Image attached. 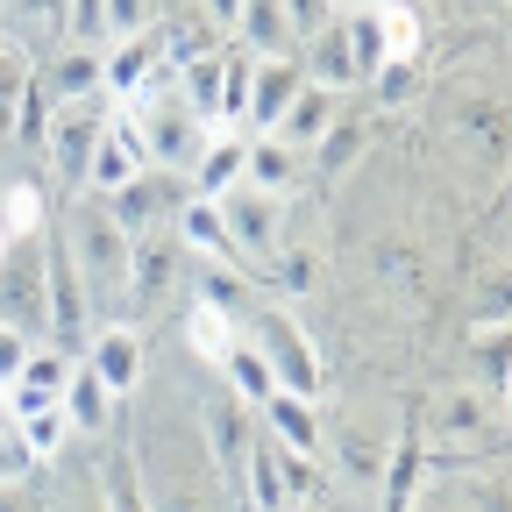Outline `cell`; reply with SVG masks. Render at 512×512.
<instances>
[{
  "label": "cell",
  "instance_id": "cell-1",
  "mask_svg": "<svg viewBox=\"0 0 512 512\" xmlns=\"http://www.w3.org/2000/svg\"><path fill=\"white\" fill-rule=\"evenodd\" d=\"M128 456H136V470H143L150 512H228V484H221V470L207 463L200 427H192V420L150 434L143 448H128Z\"/></svg>",
  "mask_w": 512,
  "mask_h": 512
},
{
  "label": "cell",
  "instance_id": "cell-2",
  "mask_svg": "<svg viewBox=\"0 0 512 512\" xmlns=\"http://www.w3.org/2000/svg\"><path fill=\"white\" fill-rule=\"evenodd\" d=\"M57 249L72 256V271H79V285H86L93 313L107 320V306H121V299H128V249H136V242L114 228V214H107L100 200L72 192V207H64V221H57Z\"/></svg>",
  "mask_w": 512,
  "mask_h": 512
},
{
  "label": "cell",
  "instance_id": "cell-3",
  "mask_svg": "<svg viewBox=\"0 0 512 512\" xmlns=\"http://www.w3.org/2000/svg\"><path fill=\"white\" fill-rule=\"evenodd\" d=\"M114 114H121L114 93H93V100H72V107L50 114V136H43L36 157L50 164V178H57L64 192H86V164H93V150H100V136H107Z\"/></svg>",
  "mask_w": 512,
  "mask_h": 512
},
{
  "label": "cell",
  "instance_id": "cell-4",
  "mask_svg": "<svg viewBox=\"0 0 512 512\" xmlns=\"http://www.w3.org/2000/svg\"><path fill=\"white\" fill-rule=\"evenodd\" d=\"M214 207H221V221H228V242H235L242 264H271V256L292 242V235H285V200H271V192L235 185V192H221Z\"/></svg>",
  "mask_w": 512,
  "mask_h": 512
},
{
  "label": "cell",
  "instance_id": "cell-5",
  "mask_svg": "<svg viewBox=\"0 0 512 512\" xmlns=\"http://www.w3.org/2000/svg\"><path fill=\"white\" fill-rule=\"evenodd\" d=\"M249 349L271 363L278 392H292V399H313V392H320V356H313V342H306L299 320L264 313V320H256V342H249Z\"/></svg>",
  "mask_w": 512,
  "mask_h": 512
},
{
  "label": "cell",
  "instance_id": "cell-6",
  "mask_svg": "<svg viewBox=\"0 0 512 512\" xmlns=\"http://www.w3.org/2000/svg\"><path fill=\"white\" fill-rule=\"evenodd\" d=\"M192 427H200V448H207V463L221 470V484H235V477H242V456H249V441H256L249 406L221 384V392L200 406V420H192Z\"/></svg>",
  "mask_w": 512,
  "mask_h": 512
},
{
  "label": "cell",
  "instance_id": "cell-7",
  "mask_svg": "<svg viewBox=\"0 0 512 512\" xmlns=\"http://www.w3.org/2000/svg\"><path fill=\"white\" fill-rule=\"evenodd\" d=\"M29 79H36V93H43L50 107H72V100H93V93H107V64H100V50H79V43H50V50L29 64Z\"/></svg>",
  "mask_w": 512,
  "mask_h": 512
},
{
  "label": "cell",
  "instance_id": "cell-8",
  "mask_svg": "<svg viewBox=\"0 0 512 512\" xmlns=\"http://www.w3.org/2000/svg\"><path fill=\"white\" fill-rule=\"evenodd\" d=\"M143 171H150V157H143V143H136V121L114 114L107 136H100V150H93V164H86V200H114V192L136 185Z\"/></svg>",
  "mask_w": 512,
  "mask_h": 512
},
{
  "label": "cell",
  "instance_id": "cell-9",
  "mask_svg": "<svg viewBox=\"0 0 512 512\" xmlns=\"http://www.w3.org/2000/svg\"><path fill=\"white\" fill-rule=\"evenodd\" d=\"M79 363H86V370H93V377L107 384L114 399H128V392H136V384H143V335L128 328V320H100Z\"/></svg>",
  "mask_w": 512,
  "mask_h": 512
},
{
  "label": "cell",
  "instance_id": "cell-10",
  "mask_svg": "<svg viewBox=\"0 0 512 512\" xmlns=\"http://www.w3.org/2000/svg\"><path fill=\"white\" fill-rule=\"evenodd\" d=\"M292 64H299L306 86H328V93H356V86H363L356 57H349V36H342V15L320 29V36H306V43L292 50Z\"/></svg>",
  "mask_w": 512,
  "mask_h": 512
},
{
  "label": "cell",
  "instance_id": "cell-11",
  "mask_svg": "<svg viewBox=\"0 0 512 512\" xmlns=\"http://www.w3.org/2000/svg\"><path fill=\"white\" fill-rule=\"evenodd\" d=\"M107 214H114V228L136 242V235H157L164 228V214H178V200H171V171H143L136 185H121L114 200H100Z\"/></svg>",
  "mask_w": 512,
  "mask_h": 512
},
{
  "label": "cell",
  "instance_id": "cell-12",
  "mask_svg": "<svg viewBox=\"0 0 512 512\" xmlns=\"http://www.w3.org/2000/svg\"><path fill=\"white\" fill-rule=\"evenodd\" d=\"M420 477H427V441H420V420H406V434L392 441V456L377 463V512H413Z\"/></svg>",
  "mask_w": 512,
  "mask_h": 512
},
{
  "label": "cell",
  "instance_id": "cell-13",
  "mask_svg": "<svg viewBox=\"0 0 512 512\" xmlns=\"http://www.w3.org/2000/svg\"><path fill=\"white\" fill-rule=\"evenodd\" d=\"M306 79H299V64L292 57H256V72H249V107H242V128H256V136H271L278 128V114L292 107V93H299Z\"/></svg>",
  "mask_w": 512,
  "mask_h": 512
},
{
  "label": "cell",
  "instance_id": "cell-14",
  "mask_svg": "<svg viewBox=\"0 0 512 512\" xmlns=\"http://www.w3.org/2000/svg\"><path fill=\"white\" fill-rule=\"evenodd\" d=\"M171 256H178V235L171 228H157V235H136V249H128V306L136 313H150L164 292H171Z\"/></svg>",
  "mask_w": 512,
  "mask_h": 512
},
{
  "label": "cell",
  "instance_id": "cell-15",
  "mask_svg": "<svg viewBox=\"0 0 512 512\" xmlns=\"http://www.w3.org/2000/svg\"><path fill=\"white\" fill-rule=\"evenodd\" d=\"M335 121H342V93H328V86H299V93H292V107L278 114L271 136H278L285 150H299V157H306V150L328 136Z\"/></svg>",
  "mask_w": 512,
  "mask_h": 512
},
{
  "label": "cell",
  "instance_id": "cell-16",
  "mask_svg": "<svg viewBox=\"0 0 512 512\" xmlns=\"http://www.w3.org/2000/svg\"><path fill=\"white\" fill-rule=\"evenodd\" d=\"M256 434H271L278 448H292V456H320V413H313V399H292V392H278V399H264L256 406Z\"/></svg>",
  "mask_w": 512,
  "mask_h": 512
},
{
  "label": "cell",
  "instance_id": "cell-17",
  "mask_svg": "<svg viewBox=\"0 0 512 512\" xmlns=\"http://www.w3.org/2000/svg\"><path fill=\"white\" fill-rule=\"evenodd\" d=\"M171 235L192 249V256H207V264H235L242 271V256H235V242H228V221H221V207L214 200H178V214H171Z\"/></svg>",
  "mask_w": 512,
  "mask_h": 512
},
{
  "label": "cell",
  "instance_id": "cell-18",
  "mask_svg": "<svg viewBox=\"0 0 512 512\" xmlns=\"http://www.w3.org/2000/svg\"><path fill=\"white\" fill-rule=\"evenodd\" d=\"M57 406H64V420H72V434L79 441H93V434H107V420H114V392L86 370V363H72V377H64V392H57Z\"/></svg>",
  "mask_w": 512,
  "mask_h": 512
},
{
  "label": "cell",
  "instance_id": "cell-19",
  "mask_svg": "<svg viewBox=\"0 0 512 512\" xmlns=\"http://www.w3.org/2000/svg\"><path fill=\"white\" fill-rule=\"evenodd\" d=\"M242 136H207V150L200 157H192V200H221V192H235L242 185Z\"/></svg>",
  "mask_w": 512,
  "mask_h": 512
},
{
  "label": "cell",
  "instance_id": "cell-20",
  "mask_svg": "<svg viewBox=\"0 0 512 512\" xmlns=\"http://www.w3.org/2000/svg\"><path fill=\"white\" fill-rule=\"evenodd\" d=\"M242 491H249V512H292L285 470H278V441H271V434L249 441V456H242Z\"/></svg>",
  "mask_w": 512,
  "mask_h": 512
},
{
  "label": "cell",
  "instance_id": "cell-21",
  "mask_svg": "<svg viewBox=\"0 0 512 512\" xmlns=\"http://www.w3.org/2000/svg\"><path fill=\"white\" fill-rule=\"evenodd\" d=\"M235 50H249V57H292V29H285V15H278V0H242V15H235Z\"/></svg>",
  "mask_w": 512,
  "mask_h": 512
},
{
  "label": "cell",
  "instance_id": "cell-22",
  "mask_svg": "<svg viewBox=\"0 0 512 512\" xmlns=\"http://www.w3.org/2000/svg\"><path fill=\"white\" fill-rule=\"evenodd\" d=\"M292 178H299V150H285L278 136H256V143L242 150V185H249V192H271V200H285Z\"/></svg>",
  "mask_w": 512,
  "mask_h": 512
},
{
  "label": "cell",
  "instance_id": "cell-23",
  "mask_svg": "<svg viewBox=\"0 0 512 512\" xmlns=\"http://www.w3.org/2000/svg\"><path fill=\"white\" fill-rule=\"evenodd\" d=\"M15 441H22V456L43 470V463H57L79 434H72V420H64V406H43V413H22V420H15Z\"/></svg>",
  "mask_w": 512,
  "mask_h": 512
},
{
  "label": "cell",
  "instance_id": "cell-24",
  "mask_svg": "<svg viewBox=\"0 0 512 512\" xmlns=\"http://www.w3.org/2000/svg\"><path fill=\"white\" fill-rule=\"evenodd\" d=\"M491 392H448L434 406V441H470V434H491Z\"/></svg>",
  "mask_w": 512,
  "mask_h": 512
},
{
  "label": "cell",
  "instance_id": "cell-25",
  "mask_svg": "<svg viewBox=\"0 0 512 512\" xmlns=\"http://www.w3.org/2000/svg\"><path fill=\"white\" fill-rule=\"evenodd\" d=\"M221 377H228V392L256 413V406H264V399H278V377H271V363L264 356H256L249 342H235L228 349V363H221Z\"/></svg>",
  "mask_w": 512,
  "mask_h": 512
},
{
  "label": "cell",
  "instance_id": "cell-26",
  "mask_svg": "<svg viewBox=\"0 0 512 512\" xmlns=\"http://www.w3.org/2000/svg\"><path fill=\"white\" fill-rule=\"evenodd\" d=\"M100 512H150L143 470H136V456H128V448H114V456L100 463Z\"/></svg>",
  "mask_w": 512,
  "mask_h": 512
},
{
  "label": "cell",
  "instance_id": "cell-27",
  "mask_svg": "<svg viewBox=\"0 0 512 512\" xmlns=\"http://www.w3.org/2000/svg\"><path fill=\"white\" fill-rule=\"evenodd\" d=\"M185 342H192V356H200V363H228V349H235V320H221L214 306H200V299H192L185 306Z\"/></svg>",
  "mask_w": 512,
  "mask_h": 512
},
{
  "label": "cell",
  "instance_id": "cell-28",
  "mask_svg": "<svg viewBox=\"0 0 512 512\" xmlns=\"http://www.w3.org/2000/svg\"><path fill=\"white\" fill-rule=\"evenodd\" d=\"M200 306H214L221 320H242L249 313V278L235 264H207L200 271Z\"/></svg>",
  "mask_w": 512,
  "mask_h": 512
},
{
  "label": "cell",
  "instance_id": "cell-29",
  "mask_svg": "<svg viewBox=\"0 0 512 512\" xmlns=\"http://www.w3.org/2000/svg\"><path fill=\"white\" fill-rule=\"evenodd\" d=\"M363 143H370V136H363V128H356V121L342 114V121L328 128V136H320V143L306 150V157H313V171H328V178H335V171H356V157H363Z\"/></svg>",
  "mask_w": 512,
  "mask_h": 512
},
{
  "label": "cell",
  "instance_id": "cell-30",
  "mask_svg": "<svg viewBox=\"0 0 512 512\" xmlns=\"http://www.w3.org/2000/svg\"><path fill=\"white\" fill-rule=\"evenodd\" d=\"M0 29H22V36H36L43 50L57 43V29H64V0H8V22H0Z\"/></svg>",
  "mask_w": 512,
  "mask_h": 512
},
{
  "label": "cell",
  "instance_id": "cell-31",
  "mask_svg": "<svg viewBox=\"0 0 512 512\" xmlns=\"http://www.w3.org/2000/svg\"><path fill=\"white\" fill-rule=\"evenodd\" d=\"M29 50L22 43H8V50H0V143H8L15 136V107H22V86H29Z\"/></svg>",
  "mask_w": 512,
  "mask_h": 512
},
{
  "label": "cell",
  "instance_id": "cell-32",
  "mask_svg": "<svg viewBox=\"0 0 512 512\" xmlns=\"http://www.w3.org/2000/svg\"><path fill=\"white\" fill-rule=\"evenodd\" d=\"M57 43L107 50V0H64V29H57Z\"/></svg>",
  "mask_w": 512,
  "mask_h": 512
},
{
  "label": "cell",
  "instance_id": "cell-33",
  "mask_svg": "<svg viewBox=\"0 0 512 512\" xmlns=\"http://www.w3.org/2000/svg\"><path fill=\"white\" fill-rule=\"evenodd\" d=\"M157 22H164V0H107V43L143 36V29H157Z\"/></svg>",
  "mask_w": 512,
  "mask_h": 512
},
{
  "label": "cell",
  "instance_id": "cell-34",
  "mask_svg": "<svg viewBox=\"0 0 512 512\" xmlns=\"http://www.w3.org/2000/svg\"><path fill=\"white\" fill-rule=\"evenodd\" d=\"M50 114H57V107H50V100L36 93V79H29V86H22V107H15V136H8V143L43 150V136H50Z\"/></svg>",
  "mask_w": 512,
  "mask_h": 512
},
{
  "label": "cell",
  "instance_id": "cell-35",
  "mask_svg": "<svg viewBox=\"0 0 512 512\" xmlns=\"http://www.w3.org/2000/svg\"><path fill=\"white\" fill-rule=\"evenodd\" d=\"M370 93H377L384 107H406V100L420 93V72H413V57H392V64H377V72H370Z\"/></svg>",
  "mask_w": 512,
  "mask_h": 512
},
{
  "label": "cell",
  "instance_id": "cell-36",
  "mask_svg": "<svg viewBox=\"0 0 512 512\" xmlns=\"http://www.w3.org/2000/svg\"><path fill=\"white\" fill-rule=\"evenodd\" d=\"M278 15H285V29H292V50L335 22V8H328V0H278Z\"/></svg>",
  "mask_w": 512,
  "mask_h": 512
},
{
  "label": "cell",
  "instance_id": "cell-37",
  "mask_svg": "<svg viewBox=\"0 0 512 512\" xmlns=\"http://www.w3.org/2000/svg\"><path fill=\"white\" fill-rule=\"evenodd\" d=\"M377 441H363V434H342V477H356V484H377Z\"/></svg>",
  "mask_w": 512,
  "mask_h": 512
},
{
  "label": "cell",
  "instance_id": "cell-38",
  "mask_svg": "<svg viewBox=\"0 0 512 512\" xmlns=\"http://www.w3.org/2000/svg\"><path fill=\"white\" fill-rule=\"evenodd\" d=\"M29 477H36V463L22 456V441L0 434V484H29Z\"/></svg>",
  "mask_w": 512,
  "mask_h": 512
},
{
  "label": "cell",
  "instance_id": "cell-39",
  "mask_svg": "<svg viewBox=\"0 0 512 512\" xmlns=\"http://www.w3.org/2000/svg\"><path fill=\"white\" fill-rule=\"evenodd\" d=\"M22 356H29V335H22V328H8V320H0V384H15Z\"/></svg>",
  "mask_w": 512,
  "mask_h": 512
},
{
  "label": "cell",
  "instance_id": "cell-40",
  "mask_svg": "<svg viewBox=\"0 0 512 512\" xmlns=\"http://www.w3.org/2000/svg\"><path fill=\"white\" fill-rule=\"evenodd\" d=\"M200 15H207L214 29H235V15H242V0H200Z\"/></svg>",
  "mask_w": 512,
  "mask_h": 512
},
{
  "label": "cell",
  "instance_id": "cell-41",
  "mask_svg": "<svg viewBox=\"0 0 512 512\" xmlns=\"http://www.w3.org/2000/svg\"><path fill=\"white\" fill-rule=\"evenodd\" d=\"M0 512H43V505L22 498V484H0Z\"/></svg>",
  "mask_w": 512,
  "mask_h": 512
},
{
  "label": "cell",
  "instance_id": "cell-42",
  "mask_svg": "<svg viewBox=\"0 0 512 512\" xmlns=\"http://www.w3.org/2000/svg\"><path fill=\"white\" fill-rule=\"evenodd\" d=\"M0 434H15V413H8V384H0Z\"/></svg>",
  "mask_w": 512,
  "mask_h": 512
},
{
  "label": "cell",
  "instance_id": "cell-43",
  "mask_svg": "<svg viewBox=\"0 0 512 512\" xmlns=\"http://www.w3.org/2000/svg\"><path fill=\"white\" fill-rule=\"evenodd\" d=\"M328 8H335V15H349V8H370V0H328Z\"/></svg>",
  "mask_w": 512,
  "mask_h": 512
},
{
  "label": "cell",
  "instance_id": "cell-44",
  "mask_svg": "<svg viewBox=\"0 0 512 512\" xmlns=\"http://www.w3.org/2000/svg\"><path fill=\"white\" fill-rule=\"evenodd\" d=\"M413 512H448V505H427V498H413Z\"/></svg>",
  "mask_w": 512,
  "mask_h": 512
},
{
  "label": "cell",
  "instance_id": "cell-45",
  "mask_svg": "<svg viewBox=\"0 0 512 512\" xmlns=\"http://www.w3.org/2000/svg\"><path fill=\"white\" fill-rule=\"evenodd\" d=\"M299 512H313V505H299Z\"/></svg>",
  "mask_w": 512,
  "mask_h": 512
}]
</instances>
